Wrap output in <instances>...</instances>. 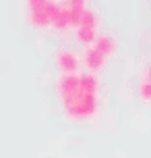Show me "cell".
<instances>
[{
	"instance_id": "52a82bcc",
	"label": "cell",
	"mask_w": 151,
	"mask_h": 158,
	"mask_svg": "<svg viewBox=\"0 0 151 158\" xmlns=\"http://www.w3.org/2000/svg\"><path fill=\"white\" fill-rule=\"evenodd\" d=\"M93 48H95L99 54H103V56H112L114 52H116L118 44H116V40L112 38L110 33H99L97 40H95V44H93Z\"/></svg>"
},
{
	"instance_id": "8fae6325",
	"label": "cell",
	"mask_w": 151,
	"mask_h": 158,
	"mask_svg": "<svg viewBox=\"0 0 151 158\" xmlns=\"http://www.w3.org/2000/svg\"><path fill=\"white\" fill-rule=\"evenodd\" d=\"M139 98L141 102H151V81H141L139 83Z\"/></svg>"
},
{
	"instance_id": "7a4b0ae2",
	"label": "cell",
	"mask_w": 151,
	"mask_h": 158,
	"mask_svg": "<svg viewBox=\"0 0 151 158\" xmlns=\"http://www.w3.org/2000/svg\"><path fill=\"white\" fill-rule=\"evenodd\" d=\"M27 10H29V23L33 27H48V25H52L50 0H31V2H27Z\"/></svg>"
},
{
	"instance_id": "9c48e42d",
	"label": "cell",
	"mask_w": 151,
	"mask_h": 158,
	"mask_svg": "<svg viewBox=\"0 0 151 158\" xmlns=\"http://www.w3.org/2000/svg\"><path fill=\"white\" fill-rule=\"evenodd\" d=\"M99 23H102V21H99V15H97L95 10H93V8H85V13H83V17H81V25L97 31V29H99Z\"/></svg>"
},
{
	"instance_id": "7c38bea8",
	"label": "cell",
	"mask_w": 151,
	"mask_h": 158,
	"mask_svg": "<svg viewBox=\"0 0 151 158\" xmlns=\"http://www.w3.org/2000/svg\"><path fill=\"white\" fill-rule=\"evenodd\" d=\"M143 79H145V81H151V64H149V67H147V71H145Z\"/></svg>"
},
{
	"instance_id": "277c9868",
	"label": "cell",
	"mask_w": 151,
	"mask_h": 158,
	"mask_svg": "<svg viewBox=\"0 0 151 158\" xmlns=\"http://www.w3.org/2000/svg\"><path fill=\"white\" fill-rule=\"evenodd\" d=\"M56 64L62 71V75H66V73H79V64H81L79 54H75L68 48H60L56 52Z\"/></svg>"
},
{
	"instance_id": "30bf717a",
	"label": "cell",
	"mask_w": 151,
	"mask_h": 158,
	"mask_svg": "<svg viewBox=\"0 0 151 158\" xmlns=\"http://www.w3.org/2000/svg\"><path fill=\"white\" fill-rule=\"evenodd\" d=\"M81 87L87 89V92H99V79H97V73H81Z\"/></svg>"
},
{
	"instance_id": "8992f818",
	"label": "cell",
	"mask_w": 151,
	"mask_h": 158,
	"mask_svg": "<svg viewBox=\"0 0 151 158\" xmlns=\"http://www.w3.org/2000/svg\"><path fill=\"white\" fill-rule=\"evenodd\" d=\"M85 8H87V4L83 0H68V2H64V10H66V17H68L72 27H79L81 25V17L85 13Z\"/></svg>"
},
{
	"instance_id": "ba28073f",
	"label": "cell",
	"mask_w": 151,
	"mask_h": 158,
	"mask_svg": "<svg viewBox=\"0 0 151 158\" xmlns=\"http://www.w3.org/2000/svg\"><path fill=\"white\" fill-rule=\"evenodd\" d=\"M75 40L79 42V44H83V46H93L95 44V40H97V35H95V29H89V27H77L75 29Z\"/></svg>"
},
{
	"instance_id": "6da1fadb",
	"label": "cell",
	"mask_w": 151,
	"mask_h": 158,
	"mask_svg": "<svg viewBox=\"0 0 151 158\" xmlns=\"http://www.w3.org/2000/svg\"><path fill=\"white\" fill-rule=\"evenodd\" d=\"M64 110V117L72 123H87L99 114V92H87L79 87L77 92H72L66 100L60 102Z\"/></svg>"
},
{
	"instance_id": "5b68a950",
	"label": "cell",
	"mask_w": 151,
	"mask_h": 158,
	"mask_svg": "<svg viewBox=\"0 0 151 158\" xmlns=\"http://www.w3.org/2000/svg\"><path fill=\"white\" fill-rule=\"evenodd\" d=\"M83 64L89 69V73H97L106 67V56L99 54L95 48L91 46V48H87L85 54H83Z\"/></svg>"
},
{
	"instance_id": "3957f363",
	"label": "cell",
	"mask_w": 151,
	"mask_h": 158,
	"mask_svg": "<svg viewBox=\"0 0 151 158\" xmlns=\"http://www.w3.org/2000/svg\"><path fill=\"white\" fill-rule=\"evenodd\" d=\"M81 87V73H66V75H60L58 83H56V92H58V100L62 102L66 100L72 92H77Z\"/></svg>"
}]
</instances>
